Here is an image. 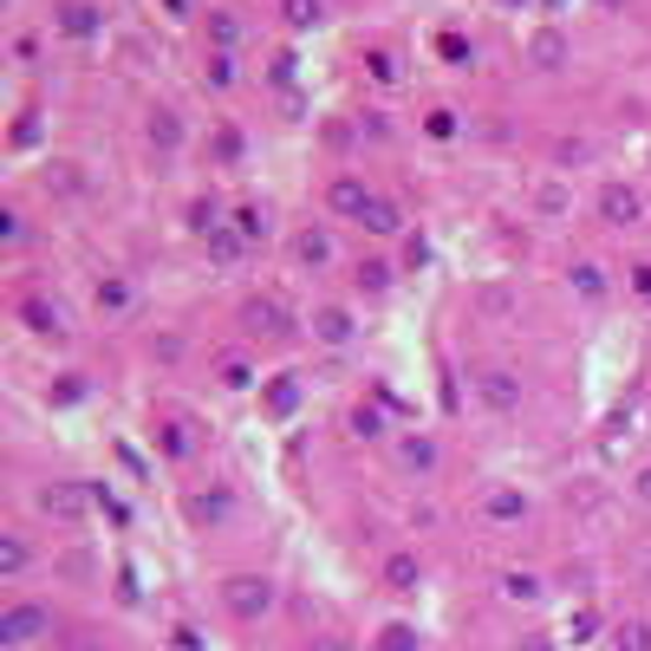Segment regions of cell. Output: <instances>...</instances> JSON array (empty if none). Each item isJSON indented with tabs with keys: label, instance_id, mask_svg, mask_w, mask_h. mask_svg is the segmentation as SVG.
Segmentation results:
<instances>
[{
	"label": "cell",
	"instance_id": "obj_1",
	"mask_svg": "<svg viewBox=\"0 0 651 651\" xmlns=\"http://www.w3.org/2000/svg\"><path fill=\"white\" fill-rule=\"evenodd\" d=\"M274 606H280V587H274L267 574H228V580H222V613H228L235 626H261Z\"/></svg>",
	"mask_w": 651,
	"mask_h": 651
},
{
	"label": "cell",
	"instance_id": "obj_2",
	"mask_svg": "<svg viewBox=\"0 0 651 651\" xmlns=\"http://www.w3.org/2000/svg\"><path fill=\"white\" fill-rule=\"evenodd\" d=\"M33 509H39L52 528H85L91 509H98V496H91V483H39V489H33Z\"/></svg>",
	"mask_w": 651,
	"mask_h": 651
},
{
	"label": "cell",
	"instance_id": "obj_3",
	"mask_svg": "<svg viewBox=\"0 0 651 651\" xmlns=\"http://www.w3.org/2000/svg\"><path fill=\"white\" fill-rule=\"evenodd\" d=\"M46 633H52V606H39V600H13L0 613V651H33Z\"/></svg>",
	"mask_w": 651,
	"mask_h": 651
},
{
	"label": "cell",
	"instance_id": "obj_4",
	"mask_svg": "<svg viewBox=\"0 0 651 651\" xmlns=\"http://www.w3.org/2000/svg\"><path fill=\"white\" fill-rule=\"evenodd\" d=\"M183 522H189L196 535H209V528H228V522H235V489H222V483H209V489H189V496H183Z\"/></svg>",
	"mask_w": 651,
	"mask_h": 651
},
{
	"label": "cell",
	"instance_id": "obj_5",
	"mask_svg": "<svg viewBox=\"0 0 651 651\" xmlns=\"http://www.w3.org/2000/svg\"><path fill=\"white\" fill-rule=\"evenodd\" d=\"M476 404H483L489 417H515V411H522V378H515L509 365H483V372H476Z\"/></svg>",
	"mask_w": 651,
	"mask_h": 651
},
{
	"label": "cell",
	"instance_id": "obj_6",
	"mask_svg": "<svg viewBox=\"0 0 651 651\" xmlns=\"http://www.w3.org/2000/svg\"><path fill=\"white\" fill-rule=\"evenodd\" d=\"M391 463H398L404 476H417V483H430V476L443 470V443H437L430 430H404V437L391 443Z\"/></svg>",
	"mask_w": 651,
	"mask_h": 651
},
{
	"label": "cell",
	"instance_id": "obj_7",
	"mask_svg": "<svg viewBox=\"0 0 651 651\" xmlns=\"http://www.w3.org/2000/svg\"><path fill=\"white\" fill-rule=\"evenodd\" d=\"M593 215H600L606 228H639V222H646V196H639L633 183H600Z\"/></svg>",
	"mask_w": 651,
	"mask_h": 651
},
{
	"label": "cell",
	"instance_id": "obj_8",
	"mask_svg": "<svg viewBox=\"0 0 651 651\" xmlns=\"http://www.w3.org/2000/svg\"><path fill=\"white\" fill-rule=\"evenodd\" d=\"M372 183L365 176H352V170H339L333 183H326V215H339V222H365V209H372Z\"/></svg>",
	"mask_w": 651,
	"mask_h": 651
},
{
	"label": "cell",
	"instance_id": "obj_9",
	"mask_svg": "<svg viewBox=\"0 0 651 651\" xmlns=\"http://www.w3.org/2000/svg\"><path fill=\"white\" fill-rule=\"evenodd\" d=\"M287 254H293V267L320 274V267H333V261H339V241H333V228H326V222H306V228H293Z\"/></svg>",
	"mask_w": 651,
	"mask_h": 651
},
{
	"label": "cell",
	"instance_id": "obj_10",
	"mask_svg": "<svg viewBox=\"0 0 651 651\" xmlns=\"http://www.w3.org/2000/svg\"><path fill=\"white\" fill-rule=\"evenodd\" d=\"M52 33L85 46V39L104 33V7H98V0H59V7H52Z\"/></svg>",
	"mask_w": 651,
	"mask_h": 651
},
{
	"label": "cell",
	"instance_id": "obj_11",
	"mask_svg": "<svg viewBox=\"0 0 651 651\" xmlns=\"http://www.w3.org/2000/svg\"><path fill=\"white\" fill-rule=\"evenodd\" d=\"M13 320L33 333V339H65L72 333V320H65V306L59 300H46V293H26L20 306H13Z\"/></svg>",
	"mask_w": 651,
	"mask_h": 651
},
{
	"label": "cell",
	"instance_id": "obj_12",
	"mask_svg": "<svg viewBox=\"0 0 651 651\" xmlns=\"http://www.w3.org/2000/svg\"><path fill=\"white\" fill-rule=\"evenodd\" d=\"M241 326H248L254 339H287L300 320H293V313H287L274 293H254V300H241Z\"/></svg>",
	"mask_w": 651,
	"mask_h": 651
},
{
	"label": "cell",
	"instance_id": "obj_13",
	"mask_svg": "<svg viewBox=\"0 0 651 651\" xmlns=\"http://www.w3.org/2000/svg\"><path fill=\"white\" fill-rule=\"evenodd\" d=\"M522 59H528L535 72H561V65H574V39H567L561 26H535L528 46H522Z\"/></svg>",
	"mask_w": 651,
	"mask_h": 651
},
{
	"label": "cell",
	"instance_id": "obj_14",
	"mask_svg": "<svg viewBox=\"0 0 651 651\" xmlns=\"http://www.w3.org/2000/svg\"><path fill=\"white\" fill-rule=\"evenodd\" d=\"M306 333L320 339V346H352L359 339V320H352V306H313V320H306Z\"/></svg>",
	"mask_w": 651,
	"mask_h": 651
},
{
	"label": "cell",
	"instance_id": "obj_15",
	"mask_svg": "<svg viewBox=\"0 0 651 651\" xmlns=\"http://www.w3.org/2000/svg\"><path fill=\"white\" fill-rule=\"evenodd\" d=\"M91 306H98L104 320H124V313L137 306V287H130V274H98V280H91Z\"/></svg>",
	"mask_w": 651,
	"mask_h": 651
},
{
	"label": "cell",
	"instance_id": "obj_16",
	"mask_svg": "<svg viewBox=\"0 0 651 651\" xmlns=\"http://www.w3.org/2000/svg\"><path fill=\"white\" fill-rule=\"evenodd\" d=\"M528 496L515 489V483H496L489 496H483V522H496V528H515V522H528Z\"/></svg>",
	"mask_w": 651,
	"mask_h": 651
},
{
	"label": "cell",
	"instance_id": "obj_17",
	"mask_svg": "<svg viewBox=\"0 0 651 651\" xmlns=\"http://www.w3.org/2000/svg\"><path fill=\"white\" fill-rule=\"evenodd\" d=\"M202 254H209L215 267H241L254 248H248V235H241L235 222H222V228H209V235H202Z\"/></svg>",
	"mask_w": 651,
	"mask_h": 651
},
{
	"label": "cell",
	"instance_id": "obj_18",
	"mask_svg": "<svg viewBox=\"0 0 651 651\" xmlns=\"http://www.w3.org/2000/svg\"><path fill=\"white\" fill-rule=\"evenodd\" d=\"M378 580H385L391 593H417V587H424V561H417L411 548H398V554H385V567H378Z\"/></svg>",
	"mask_w": 651,
	"mask_h": 651
},
{
	"label": "cell",
	"instance_id": "obj_19",
	"mask_svg": "<svg viewBox=\"0 0 651 651\" xmlns=\"http://www.w3.org/2000/svg\"><path fill=\"white\" fill-rule=\"evenodd\" d=\"M567 215H574V189L561 176L535 183V222H567Z\"/></svg>",
	"mask_w": 651,
	"mask_h": 651
},
{
	"label": "cell",
	"instance_id": "obj_20",
	"mask_svg": "<svg viewBox=\"0 0 651 651\" xmlns=\"http://www.w3.org/2000/svg\"><path fill=\"white\" fill-rule=\"evenodd\" d=\"M567 287H574L587 306H600V300L613 293V280H606V267H600V261H574V267H567Z\"/></svg>",
	"mask_w": 651,
	"mask_h": 651
},
{
	"label": "cell",
	"instance_id": "obj_21",
	"mask_svg": "<svg viewBox=\"0 0 651 651\" xmlns=\"http://www.w3.org/2000/svg\"><path fill=\"white\" fill-rule=\"evenodd\" d=\"M261 411H267V417H293V411H300V378H293V372L267 378V385H261Z\"/></svg>",
	"mask_w": 651,
	"mask_h": 651
},
{
	"label": "cell",
	"instance_id": "obj_22",
	"mask_svg": "<svg viewBox=\"0 0 651 651\" xmlns=\"http://www.w3.org/2000/svg\"><path fill=\"white\" fill-rule=\"evenodd\" d=\"M143 137H150V150H163V157H170V150L183 143V117H176L170 104H157V111L143 117Z\"/></svg>",
	"mask_w": 651,
	"mask_h": 651
},
{
	"label": "cell",
	"instance_id": "obj_23",
	"mask_svg": "<svg viewBox=\"0 0 651 651\" xmlns=\"http://www.w3.org/2000/svg\"><path fill=\"white\" fill-rule=\"evenodd\" d=\"M391 280H398V267H391L385 254H365V261L352 267V287H359V293H372V300H378V293H391Z\"/></svg>",
	"mask_w": 651,
	"mask_h": 651
},
{
	"label": "cell",
	"instance_id": "obj_24",
	"mask_svg": "<svg viewBox=\"0 0 651 651\" xmlns=\"http://www.w3.org/2000/svg\"><path fill=\"white\" fill-rule=\"evenodd\" d=\"M26 567H33V541H26L20 528H7V535H0V580H20Z\"/></svg>",
	"mask_w": 651,
	"mask_h": 651
},
{
	"label": "cell",
	"instance_id": "obj_25",
	"mask_svg": "<svg viewBox=\"0 0 651 651\" xmlns=\"http://www.w3.org/2000/svg\"><path fill=\"white\" fill-rule=\"evenodd\" d=\"M46 189H52V196H85V163L52 157V163H46Z\"/></svg>",
	"mask_w": 651,
	"mask_h": 651
},
{
	"label": "cell",
	"instance_id": "obj_26",
	"mask_svg": "<svg viewBox=\"0 0 651 651\" xmlns=\"http://www.w3.org/2000/svg\"><path fill=\"white\" fill-rule=\"evenodd\" d=\"M157 450H163L170 463H189V456H196V437H189V424H183V417L157 424Z\"/></svg>",
	"mask_w": 651,
	"mask_h": 651
},
{
	"label": "cell",
	"instance_id": "obj_27",
	"mask_svg": "<svg viewBox=\"0 0 651 651\" xmlns=\"http://www.w3.org/2000/svg\"><path fill=\"white\" fill-rule=\"evenodd\" d=\"M541 593H548V580H541V574H528V567H509V574H502V600H515V606H535Z\"/></svg>",
	"mask_w": 651,
	"mask_h": 651
},
{
	"label": "cell",
	"instance_id": "obj_28",
	"mask_svg": "<svg viewBox=\"0 0 651 651\" xmlns=\"http://www.w3.org/2000/svg\"><path fill=\"white\" fill-rule=\"evenodd\" d=\"M280 26H287V33H313V26H326V0H280Z\"/></svg>",
	"mask_w": 651,
	"mask_h": 651
},
{
	"label": "cell",
	"instance_id": "obj_29",
	"mask_svg": "<svg viewBox=\"0 0 651 651\" xmlns=\"http://www.w3.org/2000/svg\"><path fill=\"white\" fill-rule=\"evenodd\" d=\"M359 228H365V235H398V228H404V209H398L391 196H372V209H365Z\"/></svg>",
	"mask_w": 651,
	"mask_h": 651
},
{
	"label": "cell",
	"instance_id": "obj_30",
	"mask_svg": "<svg viewBox=\"0 0 651 651\" xmlns=\"http://www.w3.org/2000/svg\"><path fill=\"white\" fill-rule=\"evenodd\" d=\"M228 222L248 235V248H261V241H267V209H261V202H235V209H228Z\"/></svg>",
	"mask_w": 651,
	"mask_h": 651
},
{
	"label": "cell",
	"instance_id": "obj_31",
	"mask_svg": "<svg viewBox=\"0 0 651 651\" xmlns=\"http://www.w3.org/2000/svg\"><path fill=\"white\" fill-rule=\"evenodd\" d=\"M606 639H613V651H651V619H619Z\"/></svg>",
	"mask_w": 651,
	"mask_h": 651
},
{
	"label": "cell",
	"instance_id": "obj_32",
	"mask_svg": "<svg viewBox=\"0 0 651 651\" xmlns=\"http://www.w3.org/2000/svg\"><path fill=\"white\" fill-rule=\"evenodd\" d=\"M365 72H372V78H378L385 91H391V85L404 78V65H398V52H391V46H372V52H365Z\"/></svg>",
	"mask_w": 651,
	"mask_h": 651
},
{
	"label": "cell",
	"instance_id": "obj_33",
	"mask_svg": "<svg viewBox=\"0 0 651 651\" xmlns=\"http://www.w3.org/2000/svg\"><path fill=\"white\" fill-rule=\"evenodd\" d=\"M463 130V111H450V104H430L424 111V137H437V143H450Z\"/></svg>",
	"mask_w": 651,
	"mask_h": 651
},
{
	"label": "cell",
	"instance_id": "obj_34",
	"mask_svg": "<svg viewBox=\"0 0 651 651\" xmlns=\"http://www.w3.org/2000/svg\"><path fill=\"white\" fill-rule=\"evenodd\" d=\"M222 222H228V209H222L215 196H196V202H189V235H209V228H222Z\"/></svg>",
	"mask_w": 651,
	"mask_h": 651
},
{
	"label": "cell",
	"instance_id": "obj_35",
	"mask_svg": "<svg viewBox=\"0 0 651 651\" xmlns=\"http://www.w3.org/2000/svg\"><path fill=\"white\" fill-rule=\"evenodd\" d=\"M209 39H215V52H235V39H241V20H235L228 7H215V13H209Z\"/></svg>",
	"mask_w": 651,
	"mask_h": 651
},
{
	"label": "cell",
	"instance_id": "obj_36",
	"mask_svg": "<svg viewBox=\"0 0 651 651\" xmlns=\"http://www.w3.org/2000/svg\"><path fill=\"white\" fill-rule=\"evenodd\" d=\"M346 424H352V437H359V443H378V437H385L378 404H352V417H346Z\"/></svg>",
	"mask_w": 651,
	"mask_h": 651
},
{
	"label": "cell",
	"instance_id": "obj_37",
	"mask_svg": "<svg viewBox=\"0 0 651 651\" xmlns=\"http://www.w3.org/2000/svg\"><path fill=\"white\" fill-rule=\"evenodd\" d=\"M202 78H209L215 91H228V85L241 78V72H235V52H209V59H202Z\"/></svg>",
	"mask_w": 651,
	"mask_h": 651
},
{
	"label": "cell",
	"instance_id": "obj_38",
	"mask_svg": "<svg viewBox=\"0 0 651 651\" xmlns=\"http://www.w3.org/2000/svg\"><path fill=\"white\" fill-rule=\"evenodd\" d=\"M574 163H593V143H587V137H561V143H554V170H574Z\"/></svg>",
	"mask_w": 651,
	"mask_h": 651
},
{
	"label": "cell",
	"instance_id": "obj_39",
	"mask_svg": "<svg viewBox=\"0 0 651 651\" xmlns=\"http://www.w3.org/2000/svg\"><path fill=\"white\" fill-rule=\"evenodd\" d=\"M424 639H417V626H404V619H391L385 633H378V651H417Z\"/></svg>",
	"mask_w": 651,
	"mask_h": 651
},
{
	"label": "cell",
	"instance_id": "obj_40",
	"mask_svg": "<svg viewBox=\"0 0 651 651\" xmlns=\"http://www.w3.org/2000/svg\"><path fill=\"white\" fill-rule=\"evenodd\" d=\"M254 385V365L248 359H222V391H248Z\"/></svg>",
	"mask_w": 651,
	"mask_h": 651
},
{
	"label": "cell",
	"instance_id": "obj_41",
	"mask_svg": "<svg viewBox=\"0 0 651 651\" xmlns=\"http://www.w3.org/2000/svg\"><path fill=\"white\" fill-rule=\"evenodd\" d=\"M593 633H600V613H593V606H580V613L567 619V639H574V646H593Z\"/></svg>",
	"mask_w": 651,
	"mask_h": 651
},
{
	"label": "cell",
	"instance_id": "obj_42",
	"mask_svg": "<svg viewBox=\"0 0 651 651\" xmlns=\"http://www.w3.org/2000/svg\"><path fill=\"white\" fill-rule=\"evenodd\" d=\"M0 241H7V248H26V215H20V209H0Z\"/></svg>",
	"mask_w": 651,
	"mask_h": 651
},
{
	"label": "cell",
	"instance_id": "obj_43",
	"mask_svg": "<svg viewBox=\"0 0 651 651\" xmlns=\"http://www.w3.org/2000/svg\"><path fill=\"white\" fill-rule=\"evenodd\" d=\"M39 143V111H20V124H13V150H33Z\"/></svg>",
	"mask_w": 651,
	"mask_h": 651
},
{
	"label": "cell",
	"instance_id": "obj_44",
	"mask_svg": "<svg viewBox=\"0 0 651 651\" xmlns=\"http://www.w3.org/2000/svg\"><path fill=\"white\" fill-rule=\"evenodd\" d=\"M437 52H443V59H456V65H463V59H476V46H470L463 33H443V39H437Z\"/></svg>",
	"mask_w": 651,
	"mask_h": 651
},
{
	"label": "cell",
	"instance_id": "obj_45",
	"mask_svg": "<svg viewBox=\"0 0 651 651\" xmlns=\"http://www.w3.org/2000/svg\"><path fill=\"white\" fill-rule=\"evenodd\" d=\"M359 137H372V143H385V137H391V124H385V111H365V117H359Z\"/></svg>",
	"mask_w": 651,
	"mask_h": 651
},
{
	"label": "cell",
	"instance_id": "obj_46",
	"mask_svg": "<svg viewBox=\"0 0 651 651\" xmlns=\"http://www.w3.org/2000/svg\"><path fill=\"white\" fill-rule=\"evenodd\" d=\"M215 157H222V163H241V137H235V130H228V124H222V130H215Z\"/></svg>",
	"mask_w": 651,
	"mask_h": 651
},
{
	"label": "cell",
	"instance_id": "obj_47",
	"mask_svg": "<svg viewBox=\"0 0 651 651\" xmlns=\"http://www.w3.org/2000/svg\"><path fill=\"white\" fill-rule=\"evenodd\" d=\"M78 398H85V378H78V372H65V385L52 391V404H78Z\"/></svg>",
	"mask_w": 651,
	"mask_h": 651
},
{
	"label": "cell",
	"instance_id": "obj_48",
	"mask_svg": "<svg viewBox=\"0 0 651 651\" xmlns=\"http://www.w3.org/2000/svg\"><path fill=\"white\" fill-rule=\"evenodd\" d=\"M404 261H411V267H424V261H430V248H424V235H411V241H404Z\"/></svg>",
	"mask_w": 651,
	"mask_h": 651
},
{
	"label": "cell",
	"instance_id": "obj_49",
	"mask_svg": "<svg viewBox=\"0 0 651 651\" xmlns=\"http://www.w3.org/2000/svg\"><path fill=\"white\" fill-rule=\"evenodd\" d=\"M633 293H646V300H651V261H639V267H633Z\"/></svg>",
	"mask_w": 651,
	"mask_h": 651
},
{
	"label": "cell",
	"instance_id": "obj_50",
	"mask_svg": "<svg viewBox=\"0 0 651 651\" xmlns=\"http://www.w3.org/2000/svg\"><path fill=\"white\" fill-rule=\"evenodd\" d=\"M633 496H639V502H646V509H651V463H646V470H639V476H633Z\"/></svg>",
	"mask_w": 651,
	"mask_h": 651
},
{
	"label": "cell",
	"instance_id": "obj_51",
	"mask_svg": "<svg viewBox=\"0 0 651 651\" xmlns=\"http://www.w3.org/2000/svg\"><path fill=\"white\" fill-rule=\"evenodd\" d=\"M522 651H554V646H548V633H535V639H528Z\"/></svg>",
	"mask_w": 651,
	"mask_h": 651
},
{
	"label": "cell",
	"instance_id": "obj_52",
	"mask_svg": "<svg viewBox=\"0 0 651 651\" xmlns=\"http://www.w3.org/2000/svg\"><path fill=\"white\" fill-rule=\"evenodd\" d=\"M163 7H170V13H176V20H189V0H163Z\"/></svg>",
	"mask_w": 651,
	"mask_h": 651
},
{
	"label": "cell",
	"instance_id": "obj_53",
	"mask_svg": "<svg viewBox=\"0 0 651 651\" xmlns=\"http://www.w3.org/2000/svg\"><path fill=\"white\" fill-rule=\"evenodd\" d=\"M502 7H528V0H502Z\"/></svg>",
	"mask_w": 651,
	"mask_h": 651
}]
</instances>
